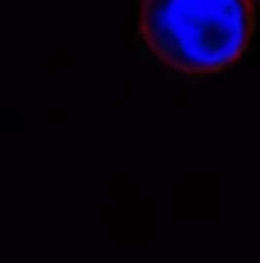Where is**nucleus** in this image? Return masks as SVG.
<instances>
[{
  "instance_id": "f257e3e1",
  "label": "nucleus",
  "mask_w": 260,
  "mask_h": 263,
  "mask_svg": "<svg viewBox=\"0 0 260 263\" xmlns=\"http://www.w3.org/2000/svg\"><path fill=\"white\" fill-rule=\"evenodd\" d=\"M255 34L252 0H143L140 42L179 73L204 76L235 65Z\"/></svg>"
}]
</instances>
